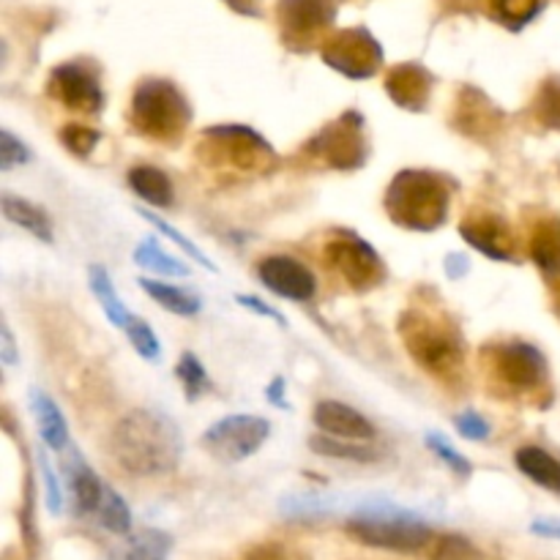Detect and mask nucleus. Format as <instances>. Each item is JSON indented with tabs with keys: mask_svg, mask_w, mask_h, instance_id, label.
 Listing matches in <instances>:
<instances>
[{
	"mask_svg": "<svg viewBox=\"0 0 560 560\" xmlns=\"http://www.w3.org/2000/svg\"><path fill=\"white\" fill-rule=\"evenodd\" d=\"M109 448L126 474L151 479L178 468L184 457V438L170 416L159 410H131L115 424Z\"/></svg>",
	"mask_w": 560,
	"mask_h": 560,
	"instance_id": "1",
	"label": "nucleus"
},
{
	"mask_svg": "<svg viewBox=\"0 0 560 560\" xmlns=\"http://www.w3.org/2000/svg\"><path fill=\"white\" fill-rule=\"evenodd\" d=\"M452 184L432 170H402L386 191V211L392 222L413 233H432L448 219Z\"/></svg>",
	"mask_w": 560,
	"mask_h": 560,
	"instance_id": "2",
	"label": "nucleus"
},
{
	"mask_svg": "<svg viewBox=\"0 0 560 560\" xmlns=\"http://www.w3.org/2000/svg\"><path fill=\"white\" fill-rule=\"evenodd\" d=\"M405 348L421 370L435 377H454L463 370V337L452 320L427 310H408L399 320Z\"/></svg>",
	"mask_w": 560,
	"mask_h": 560,
	"instance_id": "3",
	"label": "nucleus"
},
{
	"mask_svg": "<svg viewBox=\"0 0 560 560\" xmlns=\"http://www.w3.org/2000/svg\"><path fill=\"white\" fill-rule=\"evenodd\" d=\"M129 120L148 140L178 142L191 124V107L173 82L142 80L131 96Z\"/></svg>",
	"mask_w": 560,
	"mask_h": 560,
	"instance_id": "4",
	"label": "nucleus"
},
{
	"mask_svg": "<svg viewBox=\"0 0 560 560\" xmlns=\"http://www.w3.org/2000/svg\"><path fill=\"white\" fill-rule=\"evenodd\" d=\"M348 534L366 547L392 552H421L432 545L435 534L424 520L405 509L375 506L348 520Z\"/></svg>",
	"mask_w": 560,
	"mask_h": 560,
	"instance_id": "5",
	"label": "nucleus"
},
{
	"mask_svg": "<svg viewBox=\"0 0 560 560\" xmlns=\"http://www.w3.org/2000/svg\"><path fill=\"white\" fill-rule=\"evenodd\" d=\"M202 159L213 167L224 164L241 173H262L277 162V153L249 126H211L202 131Z\"/></svg>",
	"mask_w": 560,
	"mask_h": 560,
	"instance_id": "6",
	"label": "nucleus"
},
{
	"mask_svg": "<svg viewBox=\"0 0 560 560\" xmlns=\"http://www.w3.org/2000/svg\"><path fill=\"white\" fill-rule=\"evenodd\" d=\"M304 151H310V156H315L317 162L326 164L331 170H350L364 167L366 156H370V142L364 135V118L359 113H345L337 120H331L328 126H323L310 142H306Z\"/></svg>",
	"mask_w": 560,
	"mask_h": 560,
	"instance_id": "7",
	"label": "nucleus"
},
{
	"mask_svg": "<svg viewBox=\"0 0 560 560\" xmlns=\"http://www.w3.org/2000/svg\"><path fill=\"white\" fill-rule=\"evenodd\" d=\"M271 435V424L262 416H249V413H235L224 416V419L213 421L211 427L202 435V448H206L211 457H217L219 463H244L252 454H257L262 448V443Z\"/></svg>",
	"mask_w": 560,
	"mask_h": 560,
	"instance_id": "8",
	"label": "nucleus"
},
{
	"mask_svg": "<svg viewBox=\"0 0 560 560\" xmlns=\"http://www.w3.org/2000/svg\"><path fill=\"white\" fill-rule=\"evenodd\" d=\"M492 381L509 394H528L545 383L547 359L528 342H503L487 350Z\"/></svg>",
	"mask_w": 560,
	"mask_h": 560,
	"instance_id": "9",
	"label": "nucleus"
},
{
	"mask_svg": "<svg viewBox=\"0 0 560 560\" xmlns=\"http://www.w3.org/2000/svg\"><path fill=\"white\" fill-rule=\"evenodd\" d=\"M326 262L342 277L348 288L364 290L377 288L386 279V266L381 255L355 233H339L326 244Z\"/></svg>",
	"mask_w": 560,
	"mask_h": 560,
	"instance_id": "10",
	"label": "nucleus"
},
{
	"mask_svg": "<svg viewBox=\"0 0 560 560\" xmlns=\"http://www.w3.org/2000/svg\"><path fill=\"white\" fill-rule=\"evenodd\" d=\"M323 60L350 80H366L381 69L383 49L364 27H348L323 42Z\"/></svg>",
	"mask_w": 560,
	"mask_h": 560,
	"instance_id": "11",
	"label": "nucleus"
},
{
	"mask_svg": "<svg viewBox=\"0 0 560 560\" xmlns=\"http://www.w3.org/2000/svg\"><path fill=\"white\" fill-rule=\"evenodd\" d=\"M334 16H337V0H279L277 5L279 31L293 49L326 42Z\"/></svg>",
	"mask_w": 560,
	"mask_h": 560,
	"instance_id": "12",
	"label": "nucleus"
},
{
	"mask_svg": "<svg viewBox=\"0 0 560 560\" xmlns=\"http://www.w3.org/2000/svg\"><path fill=\"white\" fill-rule=\"evenodd\" d=\"M47 93L74 113L98 115L104 107V91L98 71L85 60H69L49 71Z\"/></svg>",
	"mask_w": 560,
	"mask_h": 560,
	"instance_id": "13",
	"label": "nucleus"
},
{
	"mask_svg": "<svg viewBox=\"0 0 560 560\" xmlns=\"http://www.w3.org/2000/svg\"><path fill=\"white\" fill-rule=\"evenodd\" d=\"M257 277L260 282L271 290L273 295L279 299H288V301H312L317 293V282H315V273L299 262L295 257L288 255H271L257 266Z\"/></svg>",
	"mask_w": 560,
	"mask_h": 560,
	"instance_id": "14",
	"label": "nucleus"
},
{
	"mask_svg": "<svg viewBox=\"0 0 560 560\" xmlns=\"http://www.w3.org/2000/svg\"><path fill=\"white\" fill-rule=\"evenodd\" d=\"M63 470L66 481H69L71 509H74L77 517H96L107 485L98 479L96 470L82 459V454L74 446H69L63 452Z\"/></svg>",
	"mask_w": 560,
	"mask_h": 560,
	"instance_id": "15",
	"label": "nucleus"
},
{
	"mask_svg": "<svg viewBox=\"0 0 560 560\" xmlns=\"http://www.w3.org/2000/svg\"><path fill=\"white\" fill-rule=\"evenodd\" d=\"M459 233L474 249L487 255L490 260L512 262L514 260V238L512 230L506 228L501 217L495 213H476L459 224Z\"/></svg>",
	"mask_w": 560,
	"mask_h": 560,
	"instance_id": "16",
	"label": "nucleus"
},
{
	"mask_svg": "<svg viewBox=\"0 0 560 560\" xmlns=\"http://www.w3.org/2000/svg\"><path fill=\"white\" fill-rule=\"evenodd\" d=\"M315 424L323 435L339 438V441H372L375 438V427L366 421L350 405L337 402V399H326L315 408Z\"/></svg>",
	"mask_w": 560,
	"mask_h": 560,
	"instance_id": "17",
	"label": "nucleus"
},
{
	"mask_svg": "<svg viewBox=\"0 0 560 560\" xmlns=\"http://www.w3.org/2000/svg\"><path fill=\"white\" fill-rule=\"evenodd\" d=\"M386 93L402 109H424L432 93V74L419 63H402L386 77Z\"/></svg>",
	"mask_w": 560,
	"mask_h": 560,
	"instance_id": "18",
	"label": "nucleus"
},
{
	"mask_svg": "<svg viewBox=\"0 0 560 560\" xmlns=\"http://www.w3.org/2000/svg\"><path fill=\"white\" fill-rule=\"evenodd\" d=\"M27 399H31L33 421H36L42 441L47 443L52 452H66V448H69V424H66L58 402H55L47 392H42V388H31Z\"/></svg>",
	"mask_w": 560,
	"mask_h": 560,
	"instance_id": "19",
	"label": "nucleus"
},
{
	"mask_svg": "<svg viewBox=\"0 0 560 560\" xmlns=\"http://www.w3.org/2000/svg\"><path fill=\"white\" fill-rule=\"evenodd\" d=\"M170 550H173L170 534L156 528H145L126 536L115 547H109L102 560H167Z\"/></svg>",
	"mask_w": 560,
	"mask_h": 560,
	"instance_id": "20",
	"label": "nucleus"
},
{
	"mask_svg": "<svg viewBox=\"0 0 560 560\" xmlns=\"http://www.w3.org/2000/svg\"><path fill=\"white\" fill-rule=\"evenodd\" d=\"M457 126L465 135L485 137L487 131H498L501 126V113L495 109V104L487 102L481 93L465 91V96L457 104Z\"/></svg>",
	"mask_w": 560,
	"mask_h": 560,
	"instance_id": "21",
	"label": "nucleus"
},
{
	"mask_svg": "<svg viewBox=\"0 0 560 560\" xmlns=\"http://www.w3.org/2000/svg\"><path fill=\"white\" fill-rule=\"evenodd\" d=\"M514 463H517L520 474L525 479L560 495V459L552 457L550 452H545L539 446H523L514 454Z\"/></svg>",
	"mask_w": 560,
	"mask_h": 560,
	"instance_id": "22",
	"label": "nucleus"
},
{
	"mask_svg": "<svg viewBox=\"0 0 560 560\" xmlns=\"http://www.w3.org/2000/svg\"><path fill=\"white\" fill-rule=\"evenodd\" d=\"M0 208H3V217L9 219L11 224L27 230V233L36 235L38 241H44V244H52V224H49L47 213H44L42 208L22 200V197H14L11 191H3V197H0Z\"/></svg>",
	"mask_w": 560,
	"mask_h": 560,
	"instance_id": "23",
	"label": "nucleus"
},
{
	"mask_svg": "<svg viewBox=\"0 0 560 560\" xmlns=\"http://www.w3.org/2000/svg\"><path fill=\"white\" fill-rule=\"evenodd\" d=\"M129 186L140 200L151 202V206L167 208L173 202V180L159 167L142 164V167L129 170Z\"/></svg>",
	"mask_w": 560,
	"mask_h": 560,
	"instance_id": "24",
	"label": "nucleus"
},
{
	"mask_svg": "<svg viewBox=\"0 0 560 560\" xmlns=\"http://www.w3.org/2000/svg\"><path fill=\"white\" fill-rule=\"evenodd\" d=\"M530 257L536 266L550 277L560 273V222L558 219H545L536 224L530 235Z\"/></svg>",
	"mask_w": 560,
	"mask_h": 560,
	"instance_id": "25",
	"label": "nucleus"
},
{
	"mask_svg": "<svg viewBox=\"0 0 560 560\" xmlns=\"http://www.w3.org/2000/svg\"><path fill=\"white\" fill-rule=\"evenodd\" d=\"M88 282H91V290L93 295H96L98 306H102L104 317H107L115 328H126V323L131 320V315L124 306V301H120L109 273L104 271L102 266H91V271H88Z\"/></svg>",
	"mask_w": 560,
	"mask_h": 560,
	"instance_id": "26",
	"label": "nucleus"
},
{
	"mask_svg": "<svg viewBox=\"0 0 560 560\" xmlns=\"http://www.w3.org/2000/svg\"><path fill=\"white\" fill-rule=\"evenodd\" d=\"M140 288L145 290V293L151 295L162 310L173 312V315L191 317L200 312V299L191 295L189 290L175 288V284H167V282H156V279H140Z\"/></svg>",
	"mask_w": 560,
	"mask_h": 560,
	"instance_id": "27",
	"label": "nucleus"
},
{
	"mask_svg": "<svg viewBox=\"0 0 560 560\" xmlns=\"http://www.w3.org/2000/svg\"><path fill=\"white\" fill-rule=\"evenodd\" d=\"M135 260L137 266L145 268V271L159 273V277H189V266H184L180 260L170 257L167 252L159 246L156 238H145L140 246L135 249Z\"/></svg>",
	"mask_w": 560,
	"mask_h": 560,
	"instance_id": "28",
	"label": "nucleus"
},
{
	"mask_svg": "<svg viewBox=\"0 0 560 560\" xmlns=\"http://www.w3.org/2000/svg\"><path fill=\"white\" fill-rule=\"evenodd\" d=\"M485 11L501 25L520 31L523 25H528L541 9V0H481Z\"/></svg>",
	"mask_w": 560,
	"mask_h": 560,
	"instance_id": "29",
	"label": "nucleus"
},
{
	"mask_svg": "<svg viewBox=\"0 0 560 560\" xmlns=\"http://www.w3.org/2000/svg\"><path fill=\"white\" fill-rule=\"evenodd\" d=\"M96 520L104 530H109V534L126 536L131 530L129 506H126V501L113 490V487H107V490H104L102 506H98Z\"/></svg>",
	"mask_w": 560,
	"mask_h": 560,
	"instance_id": "30",
	"label": "nucleus"
},
{
	"mask_svg": "<svg viewBox=\"0 0 560 560\" xmlns=\"http://www.w3.org/2000/svg\"><path fill=\"white\" fill-rule=\"evenodd\" d=\"M534 115L541 126L560 131V77L541 82L534 98Z\"/></svg>",
	"mask_w": 560,
	"mask_h": 560,
	"instance_id": "31",
	"label": "nucleus"
},
{
	"mask_svg": "<svg viewBox=\"0 0 560 560\" xmlns=\"http://www.w3.org/2000/svg\"><path fill=\"white\" fill-rule=\"evenodd\" d=\"M312 452L323 454V457H334V459H350V463H372L375 459V452L364 446H355L350 441H339V438L331 435H317L310 441Z\"/></svg>",
	"mask_w": 560,
	"mask_h": 560,
	"instance_id": "32",
	"label": "nucleus"
},
{
	"mask_svg": "<svg viewBox=\"0 0 560 560\" xmlns=\"http://www.w3.org/2000/svg\"><path fill=\"white\" fill-rule=\"evenodd\" d=\"M126 337H129L131 348L137 350V353L142 355L145 361H159L162 359V342H159V337L153 334V328L148 326L142 317L131 315V320L126 323Z\"/></svg>",
	"mask_w": 560,
	"mask_h": 560,
	"instance_id": "33",
	"label": "nucleus"
},
{
	"mask_svg": "<svg viewBox=\"0 0 560 560\" xmlns=\"http://www.w3.org/2000/svg\"><path fill=\"white\" fill-rule=\"evenodd\" d=\"M175 375H178V381L184 383V392L189 402H195V399L211 386V381H208L206 375V366H202V361L191 353L180 355L178 366H175Z\"/></svg>",
	"mask_w": 560,
	"mask_h": 560,
	"instance_id": "34",
	"label": "nucleus"
},
{
	"mask_svg": "<svg viewBox=\"0 0 560 560\" xmlns=\"http://www.w3.org/2000/svg\"><path fill=\"white\" fill-rule=\"evenodd\" d=\"M137 213H140V217L145 219V222H151L153 228H156V230H162V233L167 235V238L173 241V244H178L180 249H184L186 255L191 257V260H197V262H200V266L206 268V271H217V266H213V262H211V257H208L206 252L200 249V246H197V244H191V241L186 238V235L180 233V230H175L173 224H167V222H164L162 217H156V213H153V211H145V208H140V211H137Z\"/></svg>",
	"mask_w": 560,
	"mask_h": 560,
	"instance_id": "35",
	"label": "nucleus"
},
{
	"mask_svg": "<svg viewBox=\"0 0 560 560\" xmlns=\"http://www.w3.org/2000/svg\"><path fill=\"white\" fill-rule=\"evenodd\" d=\"M98 140H102V135H98L96 129H91V126L71 124L60 129V142H63L74 156H88V153L98 145Z\"/></svg>",
	"mask_w": 560,
	"mask_h": 560,
	"instance_id": "36",
	"label": "nucleus"
},
{
	"mask_svg": "<svg viewBox=\"0 0 560 560\" xmlns=\"http://www.w3.org/2000/svg\"><path fill=\"white\" fill-rule=\"evenodd\" d=\"M427 446H430L432 452H435L438 457H441L443 463L454 470V474L463 476V479H468V476L474 474V468H470L468 459H465L463 454H459L457 448H454L452 443L441 435V432H427Z\"/></svg>",
	"mask_w": 560,
	"mask_h": 560,
	"instance_id": "37",
	"label": "nucleus"
},
{
	"mask_svg": "<svg viewBox=\"0 0 560 560\" xmlns=\"http://www.w3.org/2000/svg\"><path fill=\"white\" fill-rule=\"evenodd\" d=\"M25 162H31V148L16 140L9 129H0V170L9 173V170L20 167Z\"/></svg>",
	"mask_w": 560,
	"mask_h": 560,
	"instance_id": "38",
	"label": "nucleus"
},
{
	"mask_svg": "<svg viewBox=\"0 0 560 560\" xmlns=\"http://www.w3.org/2000/svg\"><path fill=\"white\" fill-rule=\"evenodd\" d=\"M432 560H481V556L463 536H443V539L435 541Z\"/></svg>",
	"mask_w": 560,
	"mask_h": 560,
	"instance_id": "39",
	"label": "nucleus"
},
{
	"mask_svg": "<svg viewBox=\"0 0 560 560\" xmlns=\"http://www.w3.org/2000/svg\"><path fill=\"white\" fill-rule=\"evenodd\" d=\"M244 560H310L301 550H295L293 545H284V541H266V545H257L255 550H249Z\"/></svg>",
	"mask_w": 560,
	"mask_h": 560,
	"instance_id": "40",
	"label": "nucleus"
},
{
	"mask_svg": "<svg viewBox=\"0 0 560 560\" xmlns=\"http://www.w3.org/2000/svg\"><path fill=\"white\" fill-rule=\"evenodd\" d=\"M38 468H42V476H44V485H47V509L49 514H60V509H63V492H60V485L58 479H55V470L52 465H49L47 454L38 452Z\"/></svg>",
	"mask_w": 560,
	"mask_h": 560,
	"instance_id": "41",
	"label": "nucleus"
},
{
	"mask_svg": "<svg viewBox=\"0 0 560 560\" xmlns=\"http://www.w3.org/2000/svg\"><path fill=\"white\" fill-rule=\"evenodd\" d=\"M454 424H457L459 435L468 438V441H487V438H490V421L481 419V416L474 413V410L459 413L457 419H454Z\"/></svg>",
	"mask_w": 560,
	"mask_h": 560,
	"instance_id": "42",
	"label": "nucleus"
},
{
	"mask_svg": "<svg viewBox=\"0 0 560 560\" xmlns=\"http://www.w3.org/2000/svg\"><path fill=\"white\" fill-rule=\"evenodd\" d=\"M235 301H238L241 306H246V310H252V312H257V315H262V317H271V320H277L279 326H284V317L279 315L277 310H271V306L268 304H262L260 299H255V295H235Z\"/></svg>",
	"mask_w": 560,
	"mask_h": 560,
	"instance_id": "43",
	"label": "nucleus"
},
{
	"mask_svg": "<svg viewBox=\"0 0 560 560\" xmlns=\"http://www.w3.org/2000/svg\"><path fill=\"white\" fill-rule=\"evenodd\" d=\"M0 361H3L5 366H14L16 364V345H14V337H11V328L0 326Z\"/></svg>",
	"mask_w": 560,
	"mask_h": 560,
	"instance_id": "44",
	"label": "nucleus"
},
{
	"mask_svg": "<svg viewBox=\"0 0 560 560\" xmlns=\"http://www.w3.org/2000/svg\"><path fill=\"white\" fill-rule=\"evenodd\" d=\"M530 530L536 536H547V539H560V520H536Z\"/></svg>",
	"mask_w": 560,
	"mask_h": 560,
	"instance_id": "45",
	"label": "nucleus"
},
{
	"mask_svg": "<svg viewBox=\"0 0 560 560\" xmlns=\"http://www.w3.org/2000/svg\"><path fill=\"white\" fill-rule=\"evenodd\" d=\"M465 271H468V257L448 255V273H452V277H457V273H465Z\"/></svg>",
	"mask_w": 560,
	"mask_h": 560,
	"instance_id": "46",
	"label": "nucleus"
},
{
	"mask_svg": "<svg viewBox=\"0 0 560 560\" xmlns=\"http://www.w3.org/2000/svg\"><path fill=\"white\" fill-rule=\"evenodd\" d=\"M282 386H284V381H282V377H277V381L271 383V392H268V399H271V402L277 405V408H288V402H284V399L279 397V392H282Z\"/></svg>",
	"mask_w": 560,
	"mask_h": 560,
	"instance_id": "47",
	"label": "nucleus"
},
{
	"mask_svg": "<svg viewBox=\"0 0 560 560\" xmlns=\"http://www.w3.org/2000/svg\"><path fill=\"white\" fill-rule=\"evenodd\" d=\"M235 11H244V14H257V0H228Z\"/></svg>",
	"mask_w": 560,
	"mask_h": 560,
	"instance_id": "48",
	"label": "nucleus"
}]
</instances>
